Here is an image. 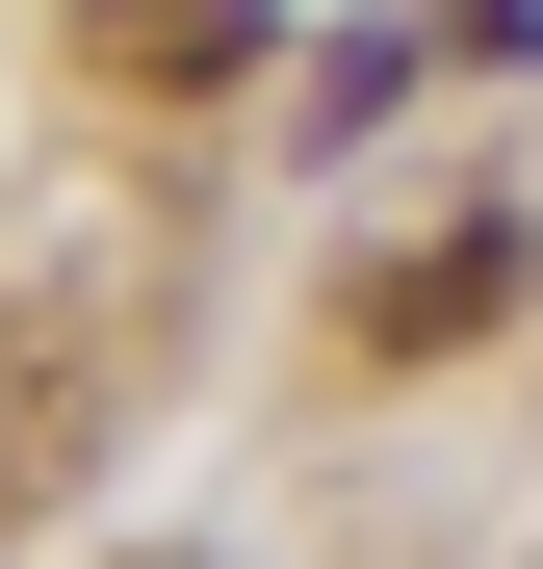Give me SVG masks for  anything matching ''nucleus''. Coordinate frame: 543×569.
<instances>
[{
	"instance_id": "obj_1",
	"label": "nucleus",
	"mask_w": 543,
	"mask_h": 569,
	"mask_svg": "<svg viewBox=\"0 0 543 569\" xmlns=\"http://www.w3.org/2000/svg\"><path fill=\"white\" fill-rule=\"evenodd\" d=\"M517 284H543V208H440L389 284H362V362H466V337L517 311Z\"/></svg>"
},
{
	"instance_id": "obj_2",
	"label": "nucleus",
	"mask_w": 543,
	"mask_h": 569,
	"mask_svg": "<svg viewBox=\"0 0 543 569\" xmlns=\"http://www.w3.org/2000/svg\"><path fill=\"white\" fill-rule=\"evenodd\" d=\"M259 27H285V0H78V52H104V78H155V104H233V78H259Z\"/></svg>"
},
{
	"instance_id": "obj_3",
	"label": "nucleus",
	"mask_w": 543,
	"mask_h": 569,
	"mask_svg": "<svg viewBox=\"0 0 543 569\" xmlns=\"http://www.w3.org/2000/svg\"><path fill=\"white\" fill-rule=\"evenodd\" d=\"M52 466H78V362H0V518H27Z\"/></svg>"
}]
</instances>
